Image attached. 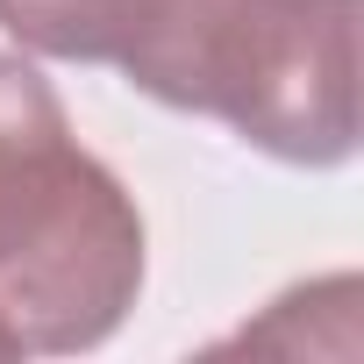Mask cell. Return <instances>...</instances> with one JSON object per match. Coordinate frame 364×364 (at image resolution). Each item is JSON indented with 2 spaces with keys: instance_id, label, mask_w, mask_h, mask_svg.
I'll use <instances>...</instances> for the list:
<instances>
[{
  "instance_id": "7a4b0ae2",
  "label": "cell",
  "mask_w": 364,
  "mask_h": 364,
  "mask_svg": "<svg viewBox=\"0 0 364 364\" xmlns=\"http://www.w3.org/2000/svg\"><path fill=\"white\" fill-rule=\"evenodd\" d=\"M364 0H150L122 79L178 114H215L279 164H350Z\"/></svg>"
},
{
  "instance_id": "3957f363",
  "label": "cell",
  "mask_w": 364,
  "mask_h": 364,
  "mask_svg": "<svg viewBox=\"0 0 364 364\" xmlns=\"http://www.w3.org/2000/svg\"><path fill=\"white\" fill-rule=\"evenodd\" d=\"M150 15V0H0V29L58 65H114Z\"/></svg>"
},
{
  "instance_id": "6da1fadb",
  "label": "cell",
  "mask_w": 364,
  "mask_h": 364,
  "mask_svg": "<svg viewBox=\"0 0 364 364\" xmlns=\"http://www.w3.org/2000/svg\"><path fill=\"white\" fill-rule=\"evenodd\" d=\"M143 293V215L79 150L65 100L0 50V328L22 350H100Z\"/></svg>"
},
{
  "instance_id": "277c9868",
  "label": "cell",
  "mask_w": 364,
  "mask_h": 364,
  "mask_svg": "<svg viewBox=\"0 0 364 364\" xmlns=\"http://www.w3.org/2000/svg\"><path fill=\"white\" fill-rule=\"evenodd\" d=\"M15 357H29V350H22V343H15L8 328H0V364H15Z\"/></svg>"
}]
</instances>
